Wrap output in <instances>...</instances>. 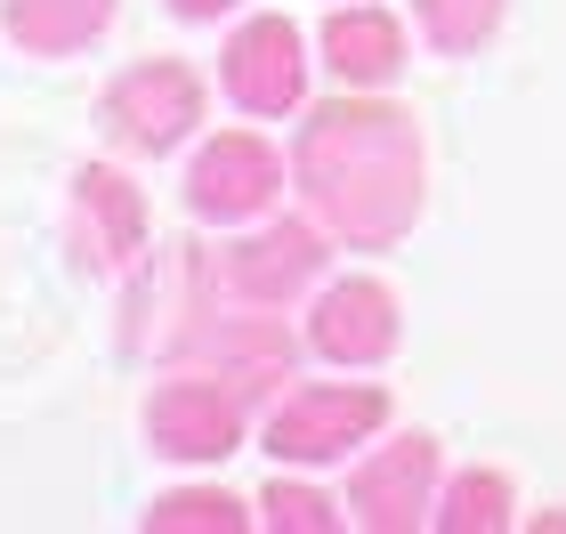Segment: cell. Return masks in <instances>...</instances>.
Here are the masks:
<instances>
[{
	"label": "cell",
	"instance_id": "2e32d148",
	"mask_svg": "<svg viewBox=\"0 0 566 534\" xmlns=\"http://www.w3.org/2000/svg\"><path fill=\"white\" fill-rule=\"evenodd\" d=\"M251 502H235L227 486H178L146 511V534H243Z\"/></svg>",
	"mask_w": 566,
	"mask_h": 534
},
{
	"label": "cell",
	"instance_id": "5bb4252c",
	"mask_svg": "<svg viewBox=\"0 0 566 534\" xmlns=\"http://www.w3.org/2000/svg\"><path fill=\"white\" fill-rule=\"evenodd\" d=\"M510 519H518V494H510L502 470H461L437 486V526L446 534H510Z\"/></svg>",
	"mask_w": 566,
	"mask_h": 534
},
{
	"label": "cell",
	"instance_id": "3957f363",
	"mask_svg": "<svg viewBox=\"0 0 566 534\" xmlns=\"http://www.w3.org/2000/svg\"><path fill=\"white\" fill-rule=\"evenodd\" d=\"M202 73L195 65H178V57H138V65H122L106 97H97V130H106V146H122V155H170V146H187L195 138V122H202Z\"/></svg>",
	"mask_w": 566,
	"mask_h": 534
},
{
	"label": "cell",
	"instance_id": "8fae6325",
	"mask_svg": "<svg viewBox=\"0 0 566 534\" xmlns=\"http://www.w3.org/2000/svg\"><path fill=\"white\" fill-rule=\"evenodd\" d=\"M73 251H82L90 275H138L146 268V195L106 163L73 170Z\"/></svg>",
	"mask_w": 566,
	"mask_h": 534
},
{
	"label": "cell",
	"instance_id": "52a82bcc",
	"mask_svg": "<svg viewBox=\"0 0 566 534\" xmlns=\"http://www.w3.org/2000/svg\"><path fill=\"white\" fill-rule=\"evenodd\" d=\"M170 365L219 373L243 405H260V397H283V380H292V333L275 324V308H227V300H219Z\"/></svg>",
	"mask_w": 566,
	"mask_h": 534
},
{
	"label": "cell",
	"instance_id": "9a60e30c",
	"mask_svg": "<svg viewBox=\"0 0 566 534\" xmlns=\"http://www.w3.org/2000/svg\"><path fill=\"white\" fill-rule=\"evenodd\" d=\"M502 17H510V0H413V24L437 57H478L502 33Z\"/></svg>",
	"mask_w": 566,
	"mask_h": 534
},
{
	"label": "cell",
	"instance_id": "277c9868",
	"mask_svg": "<svg viewBox=\"0 0 566 534\" xmlns=\"http://www.w3.org/2000/svg\"><path fill=\"white\" fill-rule=\"evenodd\" d=\"M324 260H332L324 219H268V227L211 251V284L227 308H292L300 292H316Z\"/></svg>",
	"mask_w": 566,
	"mask_h": 534
},
{
	"label": "cell",
	"instance_id": "ba28073f",
	"mask_svg": "<svg viewBox=\"0 0 566 534\" xmlns=\"http://www.w3.org/2000/svg\"><path fill=\"white\" fill-rule=\"evenodd\" d=\"M219 90H227V106L251 114V122L300 114V97H307V41H300V24L275 17V9L235 24L227 49H219Z\"/></svg>",
	"mask_w": 566,
	"mask_h": 534
},
{
	"label": "cell",
	"instance_id": "30bf717a",
	"mask_svg": "<svg viewBox=\"0 0 566 534\" xmlns=\"http://www.w3.org/2000/svg\"><path fill=\"white\" fill-rule=\"evenodd\" d=\"M307 348L324 356V365H389L397 341H405V308L397 292L380 284V275H332L316 292V308H307Z\"/></svg>",
	"mask_w": 566,
	"mask_h": 534
},
{
	"label": "cell",
	"instance_id": "5b68a950",
	"mask_svg": "<svg viewBox=\"0 0 566 534\" xmlns=\"http://www.w3.org/2000/svg\"><path fill=\"white\" fill-rule=\"evenodd\" d=\"M283 187H292V163H283L275 138H260V130H219V138H202L195 163H187V211L202 227L268 219L283 202Z\"/></svg>",
	"mask_w": 566,
	"mask_h": 534
},
{
	"label": "cell",
	"instance_id": "6da1fadb",
	"mask_svg": "<svg viewBox=\"0 0 566 534\" xmlns=\"http://www.w3.org/2000/svg\"><path fill=\"white\" fill-rule=\"evenodd\" d=\"M292 187L307 219L332 227L348 251H389L413 235L421 195H429V138L421 114L380 90H348L332 106L300 114L292 138Z\"/></svg>",
	"mask_w": 566,
	"mask_h": 534
},
{
	"label": "cell",
	"instance_id": "8992f818",
	"mask_svg": "<svg viewBox=\"0 0 566 534\" xmlns=\"http://www.w3.org/2000/svg\"><path fill=\"white\" fill-rule=\"evenodd\" d=\"M446 453L429 429H397L380 453H365L348 478V519L365 534H421L437 526V486H446Z\"/></svg>",
	"mask_w": 566,
	"mask_h": 534
},
{
	"label": "cell",
	"instance_id": "4fadbf2b",
	"mask_svg": "<svg viewBox=\"0 0 566 534\" xmlns=\"http://www.w3.org/2000/svg\"><path fill=\"white\" fill-rule=\"evenodd\" d=\"M122 0H0V24L24 57H73V49L106 41Z\"/></svg>",
	"mask_w": 566,
	"mask_h": 534
},
{
	"label": "cell",
	"instance_id": "ac0fdd59",
	"mask_svg": "<svg viewBox=\"0 0 566 534\" xmlns=\"http://www.w3.org/2000/svg\"><path fill=\"white\" fill-rule=\"evenodd\" d=\"M227 9H235V0H170L178 24H211V17H227Z\"/></svg>",
	"mask_w": 566,
	"mask_h": 534
},
{
	"label": "cell",
	"instance_id": "7c38bea8",
	"mask_svg": "<svg viewBox=\"0 0 566 534\" xmlns=\"http://www.w3.org/2000/svg\"><path fill=\"white\" fill-rule=\"evenodd\" d=\"M316 49H324V73L340 90H389L397 73L413 65V57H405V24L380 9V0H348V9H332Z\"/></svg>",
	"mask_w": 566,
	"mask_h": 534
},
{
	"label": "cell",
	"instance_id": "9c48e42d",
	"mask_svg": "<svg viewBox=\"0 0 566 534\" xmlns=\"http://www.w3.org/2000/svg\"><path fill=\"white\" fill-rule=\"evenodd\" d=\"M146 446L163 462H227L243 446V397L219 373L178 365L163 389L146 397Z\"/></svg>",
	"mask_w": 566,
	"mask_h": 534
},
{
	"label": "cell",
	"instance_id": "e0dca14e",
	"mask_svg": "<svg viewBox=\"0 0 566 534\" xmlns=\"http://www.w3.org/2000/svg\"><path fill=\"white\" fill-rule=\"evenodd\" d=\"M260 526L268 534H332L340 526V502L324 486H307V478H268L260 486Z\"/></svg>",
	"mask_w": 566,
	"mask_h": 534
},
{
	"label": "cell",
	"instance_id": "7a4b0ae2",
	"mask_svg": "<svg viewBox=\"0 0 566 534\" xmlns=\"http://www.w3.org/2000/svg\"><path fill=\"white\" fill-rule=\"evenodd\" d=\"M373 429H389V389H365V380H300V389L275 397L260 446L283 470H332L356 446H373Z\"/></svg>",
	"mask_w": 566,
	"mask_h": 534
}]
</instances>
